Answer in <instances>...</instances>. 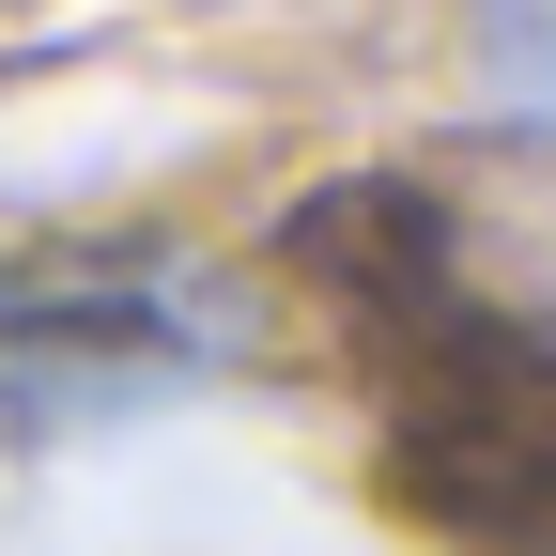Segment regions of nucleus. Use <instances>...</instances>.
I'll use <instances>...</instances> for the list:
<instances>
[{
	"mask_svg": "<svg viewBox=\"0 0 556 556\" xmlns=\"http://www.w3.org/2000/svg\"><path fill=\"white\" fill-rule=\"evenodd\" d=\"M309 248L340 278V309L371 325L387 387H402L387 479L433 526H464L479 556H556V340H526V325L479 309L402 186L309 217Z\"/></svg>",
	"mask_w": 556,
	"mask_h": 556,
	"instance_id": "nucleus-1",
	"label": "nucleus"
},
{
	"mask_svg": "<svg viewBox=\"0 0 556 556\" xmlns=\"http://www.w3.org/2000/svg\"><path fill=\"white\" fill-rule=\"evenodd\" d=\"M232 340L217 294L186 278H0V433H62V417H109L139 387L201 371Z\"/></svg>",
	"mask_w": 556,
	"mask_h": 556,
	"instance_id": "nucleus-2",
	"label": "nucleus"
},
{
	"mask_svg": "<svg viewBox=\"0 0 556 556\" xmlns=\"http://www.w3.org/2000/svg\"><path fill=\"white\" fill-rule=\"evenodd\" d=\"M479 62L526 124H556V0H479Z\"/></svg>",
	"mask_w": 556,
	"mask_h": 556,
	"instance_id": "nucleus-3",
	"label": "nucleus"
}]
</instances>
